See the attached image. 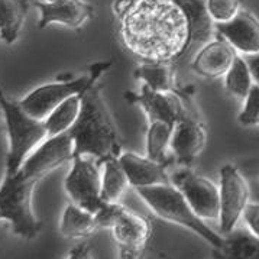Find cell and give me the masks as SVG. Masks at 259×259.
<instances>
[{"mask_svg":"<svg viewBox=\"0 0 259 259\" xmlns=\"http://www.w3.org/2000/svg\"><path fill=\"white\" fill-rule=\"evenodd\" d=\"M119 162L131 181V186L139 187L158 186L171 183V177L166 174L168 164L155 161L149 156L136 155L134 152H122Z\"/></svg>","mask_w":259,"mask_h":259,"instance_id":"e0dca14e","label":"cell"},{"mask_svg":"<svg viewBox=\"0 0 259 259\" xmlns=\"http://www.w3.org/2000/svg\"><path fill=\"white\" fill-rule=\"evenodd\" d=\"M242 219L249 232L259 238V203H248Z\"/></svg>","mask_w":259,"mask_h":259,"instance_id":"f1b7e54d","label":"cell"},{"mask_svg":"<svg viewBox=\"0 0 259 259\" xmlns=\"http://www.w3.org/2000/svg\"><path fill=\"white\" fill-rule=\"evenodd\" d=\"M124 97L131 104H138L145 110L149 123L155 120H162V122L176 124L180 119H183L186 114H188L184 106V102H186L184 93L156 92L144 84L141 94L127 92L124 94Z\"/></svg>","mask_w":259,"mask_h":259,"instance_id":"8fae6325","label":"cell"},{"mask_svg":"<svg viewBox=\"0 0 259 259\" xmlns=\"http://www.w3.org/2000/svg\"><path fill=\"white\" fill-rule=\"evenodd\" d=\"M220 232L228 235L235 230L248 206L249 187L245 177L233 165L220 169Z\"/></svg>","mask_w":259,"mask_h":259,"instance_id":"52a82bcc","label":"cell"},{"mask_svg":"<svg viewBox=\"0 0 259 259\" xmlns=\"http://www.w3.org/2000/svg\"><path fill=\"white\" fill-rule=\"evenodd\" d=\"M171 181L203 220L220 219V191L211 180L186 168L174 172Z\"/></svg>","mask_w":259,"mask_h":259,"instance_id":"ba28073f","label":"cell"},{"mask_svg":"<svg viewBox=\"0 0 259 259\" xmlns=\"http://www.w3.org/2000/svg\"><path fill=\"white\" fill-rule=\"evenodd\" d=\"M39 11V28H47L52 23L64 25L71 29H80L84 22L93 16V6L84 0H60L55 3L35 2Z\"/></svg>","mask_w":259,"mask_h":259,"instance_id":"9a60e30c","label":"cell"},{"mask_svg":"<svg viewBox=\"0 0 259 259\" xmlns=\"http://www.w3.org/2000/svg\"><path fill=\"white\" fill-rule=\"evenodd\" d=\"M93 75H83L70 81H57L39 85L22 99V109L38 120H45L60 104L74 94L83 93L90 85Z\"/></svg>","mask_w":259,"mask_h":259,"instance_id":"9c48e42d","label":"cell"},{"mask_svg":"<svg viewBox=\"0 0 259 259\" xmlns=\"http://www.w3.org/2000/svg\"><path fill=\"white\" fill-rule=\"evenodd\" d=\"M42 2H47V3H55V2H60V0H42Z\"/></svg>","mask_w":259,"mask_h":259,"instance_id":"1f68e13d","label":"cell"},{"mask_svg":"<svg viewBox=\"0 0 259 259\" xmlns=\"http://www.w3.org/2000/svg\"><path fill=\"white\" fill-rule=\"evenodd\" d=\"M103 164L94 155H75L70 174L65 178V191L74 204L92 213H99L106 204L102 197Z\"/></svg>","mask_w":259,"mask_h":259,"instance_id":"8992f818","label":"cell"},{"mask_svg":"<svg viewBox=\"0 0 259 259\" xmlns=\"http://www.w3.org/2000/svg\"><path fill=\"white\" fill-rule=\"evenodd\" d=\"M114 240L119 245L120 258H139L151 236V222L142 216L132 211L126 206L120 214L114 220L112 226Z\"/></svg>","mask_w":259,"mask_h":259,"instance_id":"7c38bea8","label":"cell"},{"mask_svg":"<svg viewBox=\"0 0 259 259\" xmlns=\"http://www.w3.org/2000/svg\"><path fill=\"white\" fill-rule=\"evenodd\" d=\"M207 132L201 122L193 114H186L176 123L171 139L172 158L180 165L190 166L206 148Z\"/></svg>","mask_w":259,"mask_h":259,"instance_id":"4fadbf2b","label":"cell"},{"mask_svg":"<svg viewBox=\"0 0 259 259\" xmlns=\"http://www.w3.org/2000/svg\"><path fill=\"white\" fill-rule=\"evenodd\" d=\"M216 32L225 36L238 52L245 55L259 54V19L248 11H240L235 19L216 23Z\"/></svg>","mask_w":259,"mask_h":259,"instance_id":"2e32d148","label":"cell"},{"mask_svg":"<svg viewBox=\"0 0 259 259\" xmlns=\"http://www.w3.org/2000/svg\"><path fill=\"white\" fill-rule=\"evenodd\" d=\"M245 60L248 62L250 73L253 77V81L259 85V54H252V55H245Z\"/></svg>","mask_w":259,"mask_h":259,"instance_id":"f546056e","label":"cell"},{"mask_svg":"<svg viewBox=\"0 0 259 259\" xmlns=\"http://www.w3.org/2000/svg\"><path fill=\"white\" fill-rule=\"evenodd\" d=\"M99 229L96 214L77 204H68L62 213L60 232L67 239H85Z\"/></svg>","mask_w":259,"mask_h":259,"instance_id":"ac0fdd59","label":"cell"},{"mask_svg":"<svg viewBox=\"0 0 259 259\" xmlns=\"http://www.w3.org/2000/svg\"><path fill=\"white\" fill-rule=\"evenodd\" d=\"M81 94H74L64 100L44 122L48 131V136L61 135L73 127L81 110Z\"/></svg>","mask_w":259,"mask_h":259,"instance_id":"603a6c76","label":"cell"},{"mask_svg":"<svg viewBox=\"0 0 259 259\" xmlns=\"http://www.w3.org/2000/svg\"><path fill=\"white\" fill-rule=\"evenodd\" d=\"M68 258H92V253H90V249L85 243L78 245L77 248L71 249Z\"/></svg>","mask_w":259,"mask_h":259,"instance_id":"4dcf8cb0","label":"cell"},{"mask_svg":"<svg viewBox=\"0 0 259 259\" xmlns=\"http://www.w3.org/2000/svg\"><path fill=\"white\" fill-rule=\"evenodd\" d=\"M28 12V0H0V31L2 39L6 44L12 45L19 38Z\"/></svg>","mask_w":259,"mask_h":259,"instance_id":"ffe728a7","label":"cell"},{"mask_svg":"<svg viewBox=\"0 0 259 259\" xmlns=\"http://www.w3.org/2000/svg\"><path fill=\"white\" fill-rule=\"evenodd\" d=\"M238 57V50L230 42L218 33V38L203 45L197 52L193 70L204 78L225 77Z\"/></svg>","mask_w":259,"mask_h":259,"instance_id":"5bb4252c","label":"cell"},{"mask_svg":"<svg viewBox=\"0 0 259 259\" xmlns=\"http://www.w3.org/2000/svg\"><path fill=\"white\" fill-rule=\"evenodd\" d=\"M2 110L9 139L6 156V176L16 174L26 158L48 138L44 120L32 117L22 109L21 103L8 100L2 96Z\"/></svg>","mask_w":259,"mask_h":259,"instance_id":"277c9868","label":"cell"},{"mask_svg":"<svg viewBox=\"0 0 259 259\" xmlns=\"http://www.w3.org/2000/svg\"><path fill=\"white\" fill-rule=\"evenodd\" d=\"M178 2L186 11L191 26L190 50L194 45L207 44L213 35V31H216V23L208 13L206 0H178Z\"/></svg>","mask_w":259,"mask_h":259,"instance_id":"d6986e66","label":"cell"},{"mask_svg":"<svg viewBox=\"0 0 259 259\" xmlns=\"http://www.w3.org/2000/svg\"><path fill=\"white\" fill-rule=\"evenodd\" d=\"M225 258L259 259V238L246 230H232L218 249Z\"/></svg>","mask_w":259,"mask_h":259,"instance_id":"d4e9b609","label":"cell"},{"mask_svg":"<svg viewBox=\"0 0 259 259\" xmlns=\"http://www.w3.org/2000/svg\"><path fill=\"white\" fill-rule=\"evenodd\" d=\"M126 50L145 62H174L190 51L191 26L178 0H116Z\"/></svg>","mask_w":259,"mask_h":259,"instance_id":"6da1fadb","label":"cell"},{"mask_svg":"<svg viewBox=\"0 0 259 259\" xmlns=\"http://www.w3.org/2000/svg\"><path fill=\"white\" fill-rule=\"evenodd\" d=\"M38 181L18 171L3 178L0 190L2 219L11 223L18 236L28 240L36 238L44 226L32 210V196Z\"/></svg>","mask_w":259,"mask_h":259,"instance_id":"5b68a950","label":"cell"},{"mask_svg":"<svg viewBox=\"0 0 259 259\" xmlns=\"http://www.w3.org/2000/svg\"><path fill=\"white\" fill-rule=\"evenodd\" d=\"M134 75L152 90L183 94L177 90L176 68L172 62H145L136 68Z\"/></svg>","mask_w":259,"mask_h":259,"instance_id":"44dd1931","label":"cell"},{"mask_svg":"<svg viewBox=\"0 0 259 259\" xmlns=\"http://www.w3.org/2000/svg\"><path fill=\"white\" fill-rule=\"evenodd\" d=\"M238 120L243 126L259 124V85L256 83L252 85L250 92L246 96L243 110L239 114Z\"/></svg>","mask_w":259,"mask_h":259,"instance_id":"83f0119b","label":"cell"},{"mask_svg":"<svg viewBox=\"0 0 259 259\" xmlns=\"http://www.w3.org/2000/svg\"><path fill=\"white\" fill-rule=\"evenodd\" d=\"M174 127L176 124L162 122V120L151 122L148 135H146V154L149 158L168 164V165L172 162L166 152L171 146Z\"/></svg>","mask_w":259,"mask_h":259,"instance_id":"cb8c5ba5","label":"cell"},{"mask_svg":"<svg viewBox=\"0 0 259 259\" xmlns=\"http://www.w3.org/2000/svg\"><path fill=\"white\" fill-rule=\"evenodd\" d=\"M136 191L156 216L193 230L214 249L223 246L225 238H222V235L208 228L206 222L190 206L186 196L174 184L168 183L158 186L139 187L136 188Z\"/></svg>","mask_w":259,"mask_h":259,"instance_id":"3957f363","label":"cell"},{"mask_svg":"<svg viewBox=\"0 0 259 259\" xmlns=\"http://www.w3.org/2000/svg\"><path fill=\"white\" fill-rule=\"evenodd\" d=\"M75 144L70 131L61 135L48 136L31 155L26 158L19 169L23 176L41 180L68 161H73Z\"/></svg>","mask_w":259,"mask_h":259,"instance_id":"30bf717a","label":"cell"},{"mask_svg":"<svg viewBox=\"0 0 259 259\" xmlns=\"http://www.w3.org/2000/svg\"><path fill=\"white\" fill-rule=\"evenodd\" d=\"M208 13L214 23H226L242 11V0H206Z\"/></svg>","mask_w":259,"mask_h":259,"instance_id":"4316f807","label":"cell"},{"mask_svg":"<svg viewBox=\"0 0 259 259\" xmlns=\"http://www.w3.org/2000/svg\"><path fill=\"white\" fill-rule=\"evenodd\" d=\"M112 62H99L90 67L93 80L81 94V110L70 129L75 144V155H94L102 164L122 155V139L113 116L104 102L99 77Z\"/></svg>","mask_w":259,"mask_h":259,"instance_id":"7a4b0ae2","label":"cell"},{"mask_svg":"<svg viewBox=\"0 0 259 259\" xmlns=\"http://www.w3.org/2000/svg\"><path fill=\"white\" fill-rule=\"evenodd\" d=\"M253 84L255 81H253L248 62L245 60V57L238 55L228 74L225 75V85L228 92L245 100Z\"/></svg>","mask_w":259,"mask_h":259,"instance_id":"484cf974","label":"cell"},{"mask_svg":"<svg viewBox=\"0 0 259 259\" xmlns=\"http://www.w3.org/2000/svg\"><path fill=\"white\" fill-rule=\"evenodd\" d=\"M131 186L127 174L120 165L119 158H112L103 162V184L102 197L104 203H120L124 193Z\"/></svg>","mask_w":259,"mask_h":259,"instance_id":"7402d4cb","label":"cell"}]
</instances>
